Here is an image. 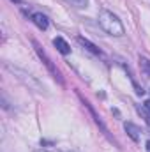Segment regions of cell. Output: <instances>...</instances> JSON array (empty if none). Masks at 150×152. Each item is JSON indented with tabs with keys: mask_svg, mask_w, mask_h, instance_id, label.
I'll use <instances>...</instances> for the list:
<instances>
[{
	"mask_svg": "<svg viewBox=\"0 0 150 152\" xmlns=\"http://www.w3.org/2000/svg\"><path fill=\"white\" fill-rule=\"evenodd\" d=\"M99 23H101L103 30H106L110 36H124V25L120 23V20L113 12H110V11H101Z\"/></svg>",
	"mask_w": 150,
	"mask_h": 152,
	"instance_id": "6da1fadb",
	"label": "cell"
},
{
	"mask_svg": "<svg viewBox=\"0 0 150 152\" xmlns=\"http://www.w3.org/2000/svg\"><path fill=\"white\" fill-rule=\"evenodd\" d=\"M32 21L36 23V27L41 28V30H46V28H48V25H50L48 18H46L42 12H36V14H32Z\"/></svg>",
	"mask_w": 150,
	"mask_h": 152,
	"instance_id": "7a4b0ae2",
	"label": "cell"
},
{
	"mask_svg": "<svg viewBox=\"0 0 150 152\" xmlns=\"http://www.w3.org/2000/svg\"><path fill=\"white\" fill-rule=\"evenodd\" d=\"M53 44H55V48L62 53V55H69L71 53V46L67 44V41L62 37H55L53 39Z\"/></svg>",
	"mask_w": 150,
	"mask_h": 152,
	"instance_id": "3957f363",
	"label": "cell"
},
{
	"mask_svg": "<svg viewBox=\"0 0 150 152\" xmlns=\"http://www.w3.org/2000/svg\"><path fill=\"white\" fill-rule=\"evenodd\" d=\"M125 131L129 133V136H131L134 142L140 140V129H138V126H134L133 122H125Z\"/></svg>",
	"mask_w": 150,
	"mask_h": 152,
	"instance_id": "277c9868",
	"label": "cell"
},
{
	"mask_svg": "<svg viewBox=\"0 0 150 152\" xmlns=\"http://www.w3.org/2000/svg\"><path fill=\"white\" fill-rule=\"evenodd\" d=\"M78 41H79V44H83V46H85L87 50H90L92 53H97V55L101 53V50H99V48H97L95 44H92V42H90L88 39H85V37H78Z\"/></svg>",
	"mask_w": 150,
	"mask_h": 152,
	"instance_id": "5b68a950",
	"label": "cell"
},
{
	"mask_svg": "<svg viewBox=\"0 0 150 152\" xmlns=\"http://www.w3.org/2000/svg\"><path fill=\"white\" fill-rule=\"evenodd\" d=\"M145 108L150 112V101H145Z\"/></svg>",
	"mask_w": 150,
	"mask_h": 152,
	"instance_id": "8992f818",
	"label": "cell"
},
{
	"mask_svg": "<svg viewBox=\"0 0 150 152\" xmlns=\"http://www.w3.org/2000/svg\"><path fill=\"white\" fill-rule=\"evenodd\" d=\"M147 149L150 151V142H147Z\"/></svg>",
	"mask_w": 150,
	"mask_h": 152,
	"instance_id": "52a82bcc",
	"label": "cell"
},
{
	"mask_svg": "<svg viewBox=\"0 0 150 152\" xmlns=\"http://www.w3.org/2000/svg\"><path fill=\"white\" fill-rule=\"evenodd\" d=\"M37 152H48V151H37Z\"/></svg>",
	"mask_w": 150,
	"mask_h": 152,
	"instance_id": "ba28073f",
	"label": "cell"
},
{
	"mask_svg": "<svg viewBox=\"0 0 150 152\" xmlns=\"http://www.w3.org/2000/svg\"><path fill=\"white\" fill-rule=\"evenodd\" d=\"M12 2H20V0H12Z\"/></svg>",
	"mask_w": 150,
	"mask_h": 152,
	"instance_id": "9c48e42d",
	"label": "cell"
}]
</instances>
